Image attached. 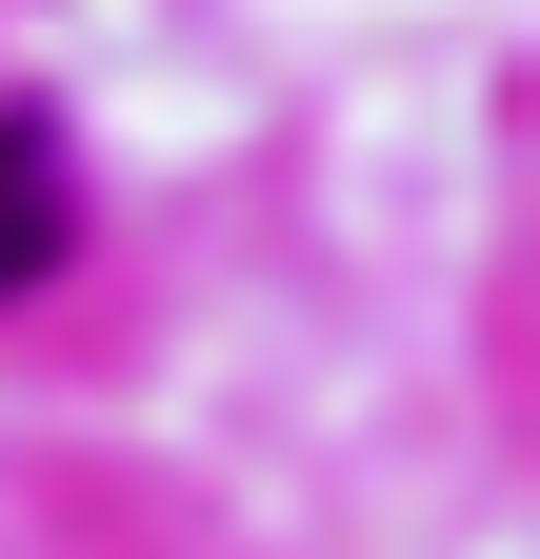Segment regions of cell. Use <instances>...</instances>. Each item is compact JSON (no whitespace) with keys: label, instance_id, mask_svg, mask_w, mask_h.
Segmentation results:
<instances>
[{"label":"cell","instance_id":"1","mask_svg":"<svg viewBox=\"0 0 540 559\" xmlns=\"http://www.w3.org/2000/svg\"><path fill=\"white\" fill-rule=\"evenodd\" d=\"M40 240H60V140H40V120H0V300L40 280Z\"/></svg>","mask_w":540,"mask_h":559}]
</instances>
